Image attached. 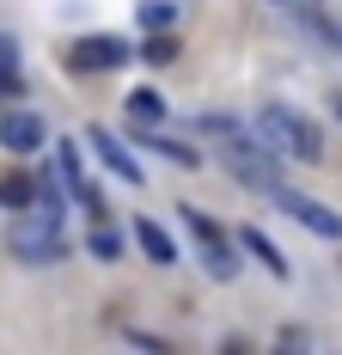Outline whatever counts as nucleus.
Wrapping results in <instances>:
<instances>
[{
    "instance_id": "obj_18",
    "label": "nucleus",
    "mask_w": 342,
    "mask_h": 355,
    "mask_svg": "<svg viewBox=\"0 0 342 355\" xmlns=\"http://www.w3.org/2000/svg\"><path fill=\"white\" fill-rule=\"evenodd\" d=\"M336 31H342V19H336Z\"/></svg>"
},
{
    "instance_id": "obj_3",
    "label": "nucleus",
    "mask_w": 342,
    "mask_h": 355,
    "mask_svg": "<svg viewBox=\"0 0 342 355\" xmlns=\"http://www.w3.org/2000/svg\"><path fill=\"white\" fill-rule=\"evenodd\" d=\"M6 251H12L19 263H62V257H68V239H62V227L37 220V214H19L12 233H6Z\"/></svg>"
},
{
    "instance_id": "obj_1",
    "label": "nucleus",
    "mask_w": 342,
    "mask_h": 355,
    "mask_svg": "<svg viewBox=\"0 0 342 355\" xmlns=\"http://www.w3.org/2000/svg\"><path fill=\"white\" fill-rule=\"evenodd\" d=\"M257 135H263L281 159H294V166H324V129H318L312 116H300V110H287V105L257 110Z\"/></svg>"
},
{
    "instance_id": "obj_4",
    "label": "nucleus",
    "mask_w": 342,
    "mask_h": 355,
    "mask_svg": "<svg viewBox=\"0 0 342 355\" xmlns=\"http://www.w3.org/2000/svg\"><path fill=\"white\" fill-rule=\"evenodd\" d=\"M183 227H190V239H196V257H202V270L214 276V282H233L239 276V257H233V239L208 220V214H196L190 202H183Z\"/></svg>"
},
{
    "instance_id": "obj_7",
    "label": "nucleus",
    "mask_w": 342,
    "mask_h": 355,
    "mask_svg": "<svg viewBox=\"0 0 342 355\" xmlns=\"http://www.w3.org/2000/svg\"><path fill=\"white\" fill-rule=\"evenodd\" d=\"M43 141H49V129L37 110H0V147L6 153H37Z\"/></svg>"
},
{
    "instance_id": "obj_11",
    "label": "nucleus",
    "mask_w": 342,
    "mask_h": 355,
    "mask_svg": "<svg viewBox=\"0 0 342 355\" xmlns=\"http://www.w3.org/2000/svg\"><path fill=\"white\" fill-rule=\"evenodd\" d=\"M239 245L251 251V257H257L263 270H269L275 282H287V276H294V263H287V257L275 251V239H269V233H257V227H244V233H239Z\"/></svg>"
},
{
    "instance_id": "obj_17",
    "label": "nucleus",
    "mask_w": 342,
    "mask_h": 355,
    "mask_svg": "<svg viewBox=\"0 0 342 355\" xmlns=\"http://www.w3.org/2000/svg\"><path fill=\"white\" fill-rule=\"evenodd\" d=\"M141 62H147V68L177 62V37H171V31H153V37H147V49H141Z\"/></svg>"
},
{
    "instance_id": "obj_2",
    "label": "nucleus",
    "mask_w": 342,
    "mask_h": 355,
    "mask_svg": "<svg viewBox=\"0 0 342 355\" xmlns=\"http://www.w3.org/2000/svg\"><path fill=\"white\" fill-rule=\"evenodd\" d=\"M226 172L239 178V184H251V190H281V153H275L269 141H263V135H257V141H239V135H233V147H226Z\"/></svg>"
},
{
    "instance_id": "obj_8",
    "label": "nucleus",
    "mask_w": 342,
    "mask_h": 355,
    "mask_svg": "<svg viewBox=\"0 0 342 355\" xmlns=\"http://www.w3.org/2000/svg\"><path fill=\"white\" fill-rule=\"evenodd\" d=\"M86 147H92V153H98L104 166H110V172L123 178V184H141V178H147V172H141V159H135V153H129V147H123V141H116L110 129H98V123L86 129Z\"/></svg>"
},
{
    "instance_id": "obj_6",
    "label": "nucleus",
    "mask_w": 342,
    "mask_h": 355,
    "mask_svg": "<svg viewBox=\"0 0 342 355\" xmlns=\"http://www.w3.org/2000/svg\"><path fill=\"white\" fill-rule=\"evenodd\" d=\"M275 202H281V214H294L306 233H318V239H342V214L324 209L318 196H300V190H287V184H281V190H275Z\"/></svg>"
},
{
    "instance_id": "obj_10",
    "label": "nucleus",
    "mask_w": 342,
    "mask_h": 355,
    "mask_svg": "<svg viewBox=\"0 0 342 355\" xmlns=\"http://www.w3.org/2000/svg\"><path fill=\"white\" fill-rule=\"evenodd\" d=\"M135 245L147 251V263H159V270H171V263H177V245H171V233L159 227V220H147V214L135 220Z\"/></svg>"
},
{
    "instance_id": "obj_13",
    "label": "nucleus",
    "mask_w": 342,
    "mask_h": 355,
    "mask_svg": "<svg viewBox=\"0 0 342 355\" xmlns=\"http://www.w3.org/2000/svg\"><path fill=\"white\" fill-rule=\"evenodd\" d=\"M129 123H135V129H159V123H165V98L147 92V86H135V92H129Z\"/></svg>"
},
{
    "instance_id": "obj_14",
    "label": "nucleus",
    "mask_w": 342,
    "mask_h": 355,
    "mask_svg": "<svg viewBox=\"0 0 342 355\" xmlns=\"http://www.w3.org/2000/svg\"><path fill=\"white\" fill-rule=\"evenodd\" d=\"M86 251H92L98 263H116V257H123V233H116V227H110L104 214H92V233H86Z\"/></svg>"
},
{
    "instance_id": "obj_19",
    "label": "nucleus",
    "mask_w": 342,
    "mask_h": 355,
    "mask_svg": "<svg viewBox=\"0 0 342 355\" xmlns=\"http://www.w3.org/2000/svg\"><path fill=\"white\" fill-rule=\"evenodd\" d=\"M336 110H342V98H336Z\"/></svg>"
},
{
    "instance_id": "obj_5",
    "label": "nucleus",
    "mask_w": 342,
    "mask_h": 355,
    "mask_svg": "<svg viewBox=\"0 0 342 355\" xmlns=\"http://www.w3.org/2000/svg\"><path fill=\"white\" fill-rule=\"evenodd\" d=\"M129 62V43L123 37H80V43H68V68L73 73H110V68H123Z\"/></svg>"
},
{
    "instance_id": "obj_16",
    "label": "nucleus",
    "mask_w": 342,
    "mask_h": 355,
    "mask_svg": "<svg viewBox=\"0 0 342 355\" xmlns=\"http://www.w3.org/2000/svg\"><path fill=\"white\" fill-rule=\"evenodd\" d=\"M135 19H141V31H171V25H177V6H171V0H147Z\"/></svg>"
},
{
    "instance_id": "obj_15",
    "label": "nucleus",
    "mask_w": 342,
    "mask_h": 355,
    "mask_svg": "<svg viewBox=\"0 0 342 355\" xmlns=\"http://www.w3.org/2000/svg\"><path fill=\"white\" fill-rule=\"evenodd\" d=\"M147 147H153L159 159H171V166H183V172H190V166H202V153H196V147H183V141H165V135H153V129H147Z\"/></svg>"
},
{
    "instance_id": "obj_12",
    "label": "nucleus",
    "mask_w": 342,
    "mask_h": 355,
    "mask_svg": "<svg viewBox=\"0 0 342 355\" xmlns=\"http://www.w3.org/2000/svg\"><path fill=\"white\" fill-rule=\"evenodd\" d=\"M0 209H6V214H31L37 209V178L0 172Z\"/></svg>"
},
{
    "instance_id": "obj_9",
    "label": "nucleus",
    "mask_w": 342,
    "mask_h": 355,
    "mask_svg": "<svg viewBox=\"0 0 342 355\" xmlns=\"http://www.w3.org/2000/svg\"><path fill=\"white\" fill-rule=\"evenodd\" d=\"M55 172H62V184H68L73 196L86 202L92 214H104V196L86 184V159H80V141H55Z\"/></svg>"
}]
</instances>
